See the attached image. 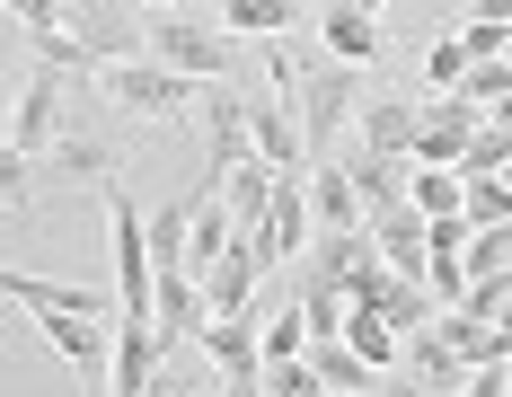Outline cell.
Instances as JSON below:
<instances>
[{
	"label": "cell",
	"mask_w": 512,
	"mask_h": 397,
	"mask_svg": "<svg viewBox=\"0 0 512 397\" xmlns=\"http://www.w3.org/2000/svg\"><path fill=\"white\" fill-rule=\"evenodd\" d=\"M98 98H115L133 124H168L177 106L204 98V80H186V71L159 62V53H124V62H98Z\"/></svg>",
	"instance_id": "1"
},
{
	"label": "cell",
	"mask_w": 512,
	"mask_h": 397,
	"mask_svg": "<svg viewBox=\"0 0 512 397\" xmlns=\"http://www.w3.org/2000/svg\"><path fill=\"white\" fill-rule=\"evenodd\" d=\"M106 195V239H115V309L124 318H159V256H151V221L133 212L124 186H98Z\"/></svg>",
	"instance_id": "2"
},
{
	"label": "cell",
	"mask_w": 512,
	"mask_h": 397,
	"mask_svg": "<svg viewBox=\"0 0 512 397\" xmlns=\"http://www.w3.org/2000/svg\"><path fill=\"white\" fill-rule=\"evenodd\" d=\"M151 53L159 62H177L186 80H239V36L221 27V18H186V9H151Z\"/></svg>",
	"instance_id": "3"
},
{
	"label": "cell",
	"mask_w": 512,
	"mask_h": 397,
	"mask_svg": "<svg viewBox=\"0 0 512 397\" xmlns=\"http://www.w3.org/2000/svg\"><path fill=\"white\" fill-rule=\"evenodd\" d=\"M292 106H301V142L309 159H327L336 150V133H345V115L362 106V62H318V71H301V89H292Z\"/></svg>",
	"instance_id": "4"
},
{
	"label": "cell",
	"mask_w": 512,
	"mask_h": 397,
	"mask_svg": "<svg viewBox=\"0 0 512 397\" xmlns=\"http://www.w3.org/2000/svg\"><path fill=\"white\" fill-rule=\"evenodd\" d=\"M248 248L265 256V274L318 248V212H309V168H283V177H274V203H265V221L248 230Z\"/></svg>",
	"instance_id": "5"
},
{
	"label": "cell",
	"mask_w": 512,
	"mask_h": 397,
	"mask_svg": "<svg viewBox=\"0 0 512 397\" xmlns=\"http://www.w3.org/2000/svg\"><path fill=\"white\" fill-rule=\"evenodd\" d=\"M195 345L221 371V389H265V309H212Z\"/></svg>",
	"instance_id": "6"
},
{
	"label": "cell",
	"mask_w": 512,
	"mask_h": 397,
	"mask_svg": "<svg viewBox=\"0 0 512 397\" xmlns=\"http://www.w3.org/2000/svg\"><path fill=\"white\" fill-rule=\"evenodd\" d=\"M477 124H486V106H477V98H460V89H424V115H415V159L460 168L468 142H477Z\"/></svg>",
	"instance_id": "7"
},
{
	"label": "cell",
	"mask_w": 512,
	"mask_h": 397,
	"mask_svg": "<svg viewBox=\"0 0 512 397\" xmlns=\"http://www.w3.org/2000/svg\"><path fill=\"white\" fill-rule=\"evenodd\" d=\"M62 89H71V80H62L53 62H36V71H27V89H18V106H9V142L27 150V159H45L53 133H62Z\"/></svg>",
	"instance_id": "8"
},
{
	"label": "cell",
	"mask_w": 512,
	"mask_h": 397,
	"mask_svg": "<svg viewBox=\"0 0 512 397\" xmlns=\"http://www.w3.org/2000/svg\"><path fill=\"white\" fill-rule=\"evenodd\" d=\"M415 115H424L415 89H362L354 133H362V150H398V159H415Z\"/></svg>",
	"instance_id": "9"
},
{
	"label": "cell",
	"mask_w": 512,
	"mask_h": 397,
	"mask_svg": "<svg viewBox=\"0 0 512 397\" xmlns=\"http://www.w3.org/2000/svg\"><path fill=\"white\" fill-rule=\"evenodd\" d=\"M309 36L336 53V62H380V9H362V0H327V9H309Z\"/></svg>",
	"instance_id": "10"
},
{
	"label": "cell",
	"mask_w": 512,
	"mask_h": 397,
	"mask_svg": "<svg viewBox=\"0 0 512 397\" xmlns=\"http://www.w3.org/2000/svg\"><path fill=\"white\" fill-rule=\"evenodd\" d=\"M159 353H168L159 318H124V327H115V353H106V389H124V397L159 389Z\"/></svg>",
	"instance_id": "11"
},
{
	"label": "cell",
	"mask_w": 512,
	"mask_h": 397,
	"mask_svg": "<svg viewBox=\"0 0 512 397\" xmlns=\"http://www.w3.org/2000/svg\"><path fill=\"white\" fill-rule=\"evenodd\" d=\"M248 133L274 168H309V142H301V106L274 98V89H248Z\"/></svg>",
	"instance_id": "12"
},
{
	"label": "cell",
	"mask_w": 512,
	"mask_h": 397,
	"mask_svg": "<svg viewBox=\"0 0 512 397\" xmlns=\"http://www.w3.org/2000/svg\"><path fill=\"white\" fill-rule=\"evenodd\" d=\"M36 168H45L53 186H115L124 159H115V142H98V133H53V150Z\"/></svg>",
	"instance_id": "13"
},
{
	"label": "cell",
	"mask_w": 512,
	"mask_h": 397,
	"mask_svg": "<svg viewBox=\"0 0 512 397\" xmlns=\"http://www.w3.org/2000/svg\"><path fill=\"white\" fill-rule=\"evenodd\" d=\"M195 283H204V300L212 309H256V283H265V256L248 248V230H239V239H230V248L212 256L204 274H195Z\"/></svg>",
	"instance_id": "14"
},
{
	"label": "cell",
	"mask_w": 512,
	"mask_h": 397,
	"mask_svg": "<svg viewBox=\"0 0 512 397\" xmlns=\"http://www.w3.org/2000/svg\"><path fill=\"white\" fill-rule=\"evenodd\" d=\"M212 18H221L230 36H256V45H265V36H301V27H309L301 0H212Z\"/></svg>",
	"instance_id": "15"
},
{
	"label": "cell",
	"mask_w": 512,
	"mask_h": 397,
	"mask_svg": "<svg viewBox=\"0 0 512 397\" xmlns=\"http://www.w3.org/2000/svg\"><path fill=\"white\" fill-rule=\"evenodd\" d=\"M309 212H318V230H362L354 168H336V159H309Z\"/></svg>",
	"instance_id": "16"
},
{
	"label": "cell",
	"mask_w": 512,
	"mask_h": 397,
	"mask_svg": "<svg viewBox=\"0 0 512 397\" xmlns=\"http://www.w3.org/2000/svg\"><path fill=\"white\" fill-rule=\"evenodd\" d=\"M407 371L424 380V389H468V362L451 353V336L424 318V327H407Z\"/></svg>",
	"instance_id": "17"
},
{
	"label": "cell",
	"mask_w": 512,
	"mask_h": 397,
	"mask_svg": "<svg viewBox=\"0 0 512 397\" xmlns=\"http://www.w3.org/2000/svg\"><path fill=\"white\" fill-rule=\"evenodd\" d=\"M354 195H362V221L389 212V203H407V159L398 150H354Z\"/></svg>",
	"instance_id": "18"
},
{
	"label": "cell",
	"mask_w": 512,
	"mask_h": 397,
	"mask_svg": "<svg viewBox=\"0 0 512 397\" xmlns=\"http://www.w3.org/2000/svg\"><path fill=\"white\" fill-rule=\"evenodd\" d=\"M407 195H415V212L433 221V212H460L468 203V177L460 168H433V159H407Z\"/></svg>",
	"instance_id": "19"
},
{
	"label": "cell",
	"mask_w": 512,
	"mask_h": 397,
	"mask_svg": "<svg viewBox=\"0 0 512 397\" xmlns=\"http://www.w3.org/2000/svg\"><path fill=\"white\" fill-rule=\"evenodd\" d=\"M80 36H89V53L98 62H124V53H151V27H124L115 9H89V18H71Z\"/></svg>",
	"instance_id": "20"
},
{
	"label": "cell",
	"mask_w": 512,
	"mask_h": 397,
	"mask_svg": "<svg viewBox=\"0 0 512 397\" xmlns=\"http://www.w3.org/2000/svg\"><path fill=\"white\" fill-rule=\"evenodd\" d=\"M186 239H195V195L159 203V212H151V256H159V265H186Z\"/></svg>",
	"instance_id": "21"
},
{
	"label": "cell",
	"mask_w": 512,
	"mask_h": 397,
	"mask_svg": "<svg viewBox=\"0 0 512 397\" xmlns=\"http://www.w3.org/2000/svg\"><path fill=\"white\" fill-rule=\"evenodd\" d=\"M309 362H318V380H327V389H371V380H380V371H371V362H362V353L345 345V336L309 345Z\"/></svg>",
	"instance_id": "22"
},
{
	"label": "cell",
	"mask_w": 512,
	"mask_h": 397,
	"mask_svg": "<svg viewBox=\"0 0 512 397\" xmlns=\"http://www.w3.org/2000/svg\"><path fill=\"white\" fill-rule=\"evenodd\" d=\"M468 62H477V53H468V36H460V27H442V36L424 45V89H460Z\"/></svg>",
	"instance_id": "23"
},
{
	"label": "cell",
	"mask_w": 512,
	"mask_h": 397,
	"mask_svg": "<svg viewBox=\"0 0 512 397\" xmlns=\"http://www.w3.org/2000/svg\"><path fill=\"white\" fill-rule=\"evenodd\" d=\"M27 203H36V159L0 133V212H27Z\"/></svg>",
	"instance_id": "24"
},
{
	"label": "cell",
	"mask_w": 512,
	"mask_h": 397,
	"mask_svg": "<svg viewBox=\"0 0 512 397\" xmlns=\"http://www.w3.org/2000/svg\"><path fill=\"white\" fill-rule=\"evenodd\" d=\"M292 353H309V309H301V300L265 318V362H292Z\"/></svg>",
	"instance_id": "25"
},
{
	"label": "cell",
	"mask_w": 512,
	"mask_h": 397,
	"mask_svg": "<svg viewBox=\"0 0 512 397\" xmlns=\"http://www.w3.org/2000/svg\"><path fill=\"white\" fill-rule=\"evenodd\" d=\"M468 221H512V177L495 168V177H468V203H460Z\"/></svg>",
	"instance_id": "26"
},
{
	"label": "cell",
	"mask_w": 512,
	"mask_h": 397,
	"mask_svg": "<svg viewBox=\"0 0 512 397\" xmlns=\"http://www.w3.org/2000/svg\"><path fill=\"white\" fill-rule=\"evenodd\" d=\"M512 89V53H486V62H468V80H460V98H477V106H495Z\"/></svg>",
	"instance_id": "27"
},
{
	"label": "cell",
	"mask_w": 512,
	"mask_h": 397,
	"mask_svg": "<svg viewBox=\"0 0 512 397\" xmlns=\"http://www.w3.org/2000/svg\"><path fill=\"white\" fill-rule=\"evenodd\" d=\"M265 389H274V397H309V389H327V380H318L309 353H292V362H265Z\"/></svg>",
	"instance_id": "28"
},
{
	"label": "cell",
	"mask_w": 512,
	"mask_h": 397,
	"mask_svg": "<svg viewBox=\"0 0 512 397\" xmlns=\"http://www.w3.org/2000/svg\"><path fill=\"white\" fill-rule=\"evenodd\" d=\"M27 36H45V27H71V0H0Z\"/></svg>",
	"instance_id": "29"
},
{
	"label": "cell",
	"mask_w": 512,
	"mask_h": 397,
	"mask_svg": "<svg viewBox=\"0 0 512 397\" xmlns=\"http://www.w3.org/2000/svg\"><path fill=\"white\" fill-rule=\"evenodd\" d=\"M460 36H468V53L486 62V53H504V45H512V18H477V9H468V18H460Z\"/></svg>",
	"instance_id": "30"
},
{
	"label": "cell",
	"mask_w": 512,
	"mask_h": 397,
	"mask_svg": "<svg viewBox=\"0 0 512 397\" xmlns=\"http://www.w3.org/2000/svg\"><path fill=\"white\" fill-rule=\"evenodd\" d=\"M477 18H512V0H477Z\"/></svg>",
	"instance_id": "31"
},
{
	"label": "cell",
	"mask_w": 512,
	"mask_h": 397,
	"mask_svg": "<svg viewBox=\"0 0 512 397\" xmlns=\"http://www.w3.org/2000/svg\"><path fill=\"white\" fill-rule=\"evenodd\" d=\"M124 9H177V0H124Z\"/></svg>",
	"instance_id": "32"
},
{
	"label": "cell",
	"mask_w": 512,
	"mask_h": 397,
	"mask_svg": "<svg viewBox=\"0 0 512 397\" xmlns=\"http://www.w3.org/2000/svg\"><path fill=\"white\" fill-rule=\"evenodd\" d=\"M9 106H18V98H9V89H0V133H9Z\"/></svg>",
	"instance_id": "33"
},
{
	"label": "cell",
	"mask_w": 512,
	"mask_h": 397,
	"mask_svg": "<svg viewBox=\"0 0 512 397\" xmlns=\"http://www.w3.org/2000/svg\"><path fill=\"white\" fill-rule=\"evenodd\" d=\"M362 9H380V0H362Z\"/></svg>",
	"instance_id": "34"
}]
</instances>
